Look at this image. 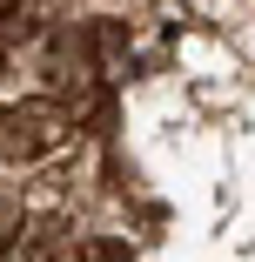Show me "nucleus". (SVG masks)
I'll list each match as a JSON object with an SVG mask.
<instances>
[{"mask_svg": "<svg viewBox=\"0 0 255 262\" xmlns=\"http://www.w3.org/2000/svg\"><path fill=\"white\" fill-rule=\"evenodd\" d=\"M14 235H20V188L0 182V249H7Z\"/></svg>", "mask_w": 255, "mask_h": 262, "instance_id": "1", "label": "nucleus"}, {"mask_svg": "<svg viewBox=\"0 0 255 262\" xmlns=\"http://www.w3.org/2000/svg\"><path fill=\"white\" fill-rule=\"evenodd\" d=\"M14 7H20V0H0V14H14Z\"/></svg>", "mask_w": 255, "mask_h": 262, "instance_id": "2", "label": "nucleus"}]
</instances>
